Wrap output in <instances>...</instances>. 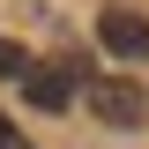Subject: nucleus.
I'll return each instance as SVG.
<instances>
[{
    "label": "nucleus",
    "mask_w": 149,
    "mask_h": 149,
    "mask_svg": "<svg viewBox=\"0 0 149 149\" xmlns=\"http://www.w3.org/2000/svg\"><path fill=\"white\" fill-rule=\"evenodd\" d=\"M82 104H90L104 127H119V134H134V127L149 119V97L134 90L127 74H90V82H82Z\"/></svg>",
    "instance_id": "obj_1"
},
{
    "label": "nucleus",
    "mask_w": 149,
    "mask_h": 149,
    "mask_svg": "<svg viewBox=\"0 0 149 149\" xmlns=\"http://www.w3.org/2000/svg\"><path fill=\"white\" fill-rule=\"evenodd\" d=\"M97 45L112 60H149V15L142 8H104L97 15Z\"/></svg>",
    "instance_id": "obj_2"
},
{
    "label": "nucleus",
    "mask_w": 149,
    "mask_h": 149,
    "mask_svg": "<svg viewBox=\"0 0 149 149\" xmlns=\"http://www.w3.org/2000/svg\"><path fill=\"white\" fill-rule=\"evenodd\" d=\"M15 90L30 97L37 112H67L74 97H82V90H74V67H60V60H30V74H22Z\"/></svg>",
    "instance_id": "obj_3"
},
{
    "label": "nucleus",
    "mask_w": 149,
    "mask_h": 149,
    "mask_svg": "<svg viewBox=\"0 0 149 149\" xmlns=\"http://www.w3.org/2000/svg\"><path fill=\"white\" fill-rule=\"evenodd\" d=\"M30 45H15V37H0V82H22V74H30Z\"/></svg>",
    "instance_id": "obj_4"
},
{
    "label": "nucleus",
    "mask_w": 149,
    "mask_h": 149,
    "mask_svg": "<svg viewBox=\"0 0 149 149\" xmlns=\"http://www.w3.org/2000/svg\"><path fill=\"white\" fill-rule=\"evenodd\" d=\"M0 149H30V142L15 134V119H0Z\"/></svg>",
    "instance_id": "obj_5"
}]
</instances>
